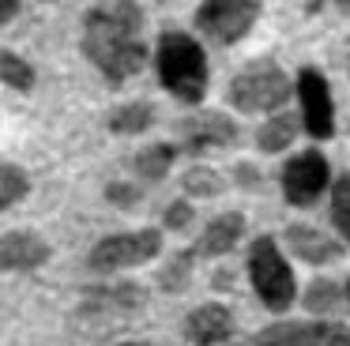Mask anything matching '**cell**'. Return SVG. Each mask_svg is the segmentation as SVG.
Wrapping results in <instances>:
<instances>
[{"label":"cell","mask_w":350,"mask_h":346,"mask_svg":"<svg viewBox=\"0 0 350 346\" xmlns=\"http://www.w3.org/2000/svg\"><path fill=\"white\" fill-rule=\"evenodd\" d=\"M139 34H144V8L136 0H113L109 8H91L83 15V53L113 87L144 72L147 45Z\"/></svg>","instance_id":"cell-1"},{"label":"cell","mask_w":350,"mask_h":346,"mask_svg":"<svg viewBox=\"0 0 350 346\" xmlns=\"http://www.w3.org/2000/svg\"><path fill=\"white\" fill-rule=\"evenodd\" d=\"M154 72H159L162 90L185 105H200L211 87V72H207V53L185 30H162L159 45H154Z\"/></svg>","instance_id":"cell-2"},{"label":"cell","mask_w":350,"mask_h":346,"mask_svg":"<svg viewBox=\"0 0 350 346\" xmlns=\"http://www.w3.org/2000/svg\"><path fill=\"white\" fill-rule=\"evenodd\" d=\"M245 267H249L252 293L264 301V308H271V312H286V308L294 305L297 278H294V267H290V260L282 256V248H279L275 237L264 233V237L252 241Z\"/></svg>","instance_id":"cell-3"},{"label":"cell","mask_w":350,"mask_h":346,"mask_svg":"<svg viewBox=\"0 0 350 346\" xmlns=\"http://www.w3.org/2000/svg\"><path fill=\"white\" fill-rule=\"evenodd\" d=\"M286 98H290V75L271 57L249 60L226 87V102L241 113H275L279 105H286Z\"/></svg>","instance_id":"cell-4"},{"label":"cell","mask_w":350,"mask_h":346,"mask_svg":"<svg viewBox=\"0 0 350 346\" xmlns=\"http://www.w3.org/2000/svg\"><path fill=\"white\" fill-rule=\"evenodd\" d=\"M162 256V233L159 230H132V233H113L102 237L98 245L87 252V267L94 275H117V271H132L139 263H151Z\"/></svg>","instance_id":"cell-5"},{"label":"cell","mask_w":350,"mask_h":346,"mask_svg":"<svg viewBox=\"0 0 350 346\" xmlns=\"http://www.w3.org/2000/svg\"><path fill=\"white\" fill-rule=\"evenodd\" d=\"M260 0H204L192 15L196 30L215 45H237L260 23Z\"/></svg>","instance_id":"cell-6"},{"label":"cell","mask_w":350,"mask_h":346,"mask_svg":"<svg viewBox=\"0 0 350 346\" xmlns=\"http://www.w3.org/2000/svg\"><path fill=\"white\" fill-rule=\"evenodd\" d=\"M279 181H282V200H286L290 207H312V203L332 188V162H327L317 147L301 150V155H294L282 165Z\"/></svg>","instance_id":"cell-7"},{"label":"cell","mask_w":350,"mask_h":346,"mask_svg":"<svg viewBox=\"0 0 350 346\" xmlns=\"http://www.w3.org/2000/svg\"><path fill=\"white\" fill-rule=\"evenodd\" d=\"M294 90H297V102H301V128L312 139H332L335 102H332V83L324 79V72L320 68H301Z\"/></svg>","instance_id":"cell-8"},{"label":"cell","mask_w":350,"mask_h":346,"mask_svg":"<svg viewBox=\"0 0 350 346\" xmlns=\"http://www.w3.org/2000/svg\"><path fill=\"white\" fill-rule=\"evenodd\" d=\"M249 346H350V328L335 320L275 323V328L260 331Z\"/></svg>","instance_id":"cell-9"},{"label":"cell","mask_w":350,"mask_h":346,"mask_svg":"<svg viewBox=\"0 0 350 346\" xmlns=\"http://www.w3.org/2000/svg\"><path fill=\"white\" fill-rule=\"evenodd\" d=\"M185 150H207V147H234L237 143V120L222 109H196L181 120Z\"/></svg>","instance_id":"cell-10"},{"label":"cell","mask_w":350,"mask_h":346,"mask_svg":"<svg viewBox=\"0 0 350 346\" xmlns=\"http://www.w3.org/2000/svg\"><path fill=\"white\" fill-rule=\"evenodd\" d=\"M53 248L34 230H8L0 233V271H38L49 263Z\"/></svg>","instance_id":"cell-11"},{"label":"cell","mask_w":350,"mask_h":346,"mask_svg":"<svg viewBox=\"0 0 350 346\" xmlns=\"http://www.w3.org/2000/svg\"><path fill=\"white\" fill-rule=\"evenodd\" d=\"M282 241H286L290 256H297V260L312 263V267H320V263H335L342 256V245L332 237V233L317 230V226L309 222H294L286 226V233H282Z\"/></svg>","instance_id":"cell-12"},{"label":"cell","mask_w":350,"mask_h":346,"mask_svg":"<svg viewBox=\"0 0 350 346\" xmlns=\"http://www.w3.org/2000/svg\"><path fill=\"white\" fill-rule=\"evenodd\" d=\"M185 335H189L192 346H219L234 335V312L219 301H207V305H196L189 316H185Z\"/></svg>","instance_id":"cell-13"},{"label":"cell","mask_w":350,"mask_h":346,"mask_svg":"<svg viewBox=\"0 0 350 346\" xmlns=\"http://www.w3.org/2000/svg\"><path fill=\"white\" fill-rule=\"evenodd\" d=\"M241 237H245V215L241 211H222V215H215L211 222L200 230L192 252H196L200 260H215V256H226Z\"/></svg>","instance_id":"cell-14"},{"label":"cell","mask_w":350,"mask_h":346,"mask_svg":"<svg viewBox=\"0 0 350 346\" xmlns=\"http://www.w3.org/2000/svg\"><path fill=\"white\" fill-rule=\"evenodd\" d=\"M297 132H301V117H294V113H275L267 124H260L256 150L260 155H282L297 139Z\"/></svg>","instance_id":"cell-15"},{"label":"cell","mask_w":350,"mask_h":346,"mask_svg":"<svg viewBox=\"0 0 350 346\" xmlns=\"http://www.w3.org/2000/svg\"><path fill=\"white\" fill-rule=\"evenodd\" d=\"M174 158H177L174 143H151V147H144L136 158H132V173H136L144 185H159V181H166Z\"/></svg>","instance_id":"cell-16"},{"label":"cell","mask_w":350,"mask_h":346,"mask_svg":"<svg viewBox=\"0 0 350 346\" xmlns=\"http://www.w3.org/2000/svg\"><path fill=\"white\" fill-rule=\"evenodd\" d=\"M106 124L113 135H139L154 124V105L151 102H124L106 117Z\"/></svg>","instance_id":"cell-17"},{"label":"cell","mask_w":350,"mask_h":346,"mask_svg":"<svg viewBox=\"0 0 350 346\" xmlns=\"http://www.w3.org/2000/svg\"><path fill=\"white\" fill-rule=\"evenodd\" d=\"M192 267H196V252L181 248V252H170V260L159 267V286L166 293H181L192 282Z\"/></svg>","instance_id":"cell-18"},{"label":"cell","mask_w":350,"mask_h":346,"mask_svg":"<svg viewBox=\"0 0 350 346\" xmlns=\"http://www.w3.org/2000/svg\"><path fill=\"white\" fill-rule=\"evenodd\" d=\"M34 79H38V75H34L31 60H23L19 53H12V49H0V83H4V87L19 90V94H31Z\"/></svg>","instance_id":"cell-19"},{"label":"cell","mask_w":350,"mask_h":346,"mask_svg":"<svg viewBox=\"0 0 350 346\" xmlns=\"http://www.w3.org/2000/svg\"><path fill=\"white\" fill-rule=\"evenodd\" d=\"M31 196V173L16 162H0V211L16 207Z\"/></svg>","instance_id":"cell-20"},{"label":"cell","mask_w":350,"mask_h":346,"mask_svg":"<svg viewBox=\"0 0 350 346\" xmlns=\"http://www.w3.org/2000/svg\"><path fill=\"white\" fill-rule=\"evenodd\" d=\"M301 305L309 308L312 316H332L335 308L342 305V286L332 282V278H312L305 297H301Z\"/></svg>","instance_id":"cell-21"},{"label":"cell","mask_w":350,"mask_h":346,"mask_svg":"<svg viewBox=\"0 0 350 346\" xmlns=\"http://www.w3.org/2000/svg\"><path fill=\"white\" fill-rule=\"evenodd\" d=\"M91 305L98 308H139L144 305V290L136 282H109L91 290Z\"/></svg>","instance_id":"cell-22"},{"label":"cell","mask_w":350,"mask_h":346,"mask_svg":"<svg viewBox=\"0 0 350 346\" xmlns=\"http://www.w3.org/2000/svg\"><path fill=\"white\" fill-rule=\"evenodd\" d=\"M181 188L185 196H192V200H215V196H222V188H226V181H222V173H215L211 165H192V170H185L181 177Z\"/></svg>","instance_id":"cell-23"},{"label":"cell","mask_w":350,"mask_h":346,"mask_svg":"<svg viewBox=\"0 0 350 346\" xmlns=\"http://www.w3.org/2000/svg\"><path fill=\"white\" fill-rule=\"evenodd\" d=\"M332 222L339 237L350 245V173H339L332 181Z\"/></svg>","instance_id":"cell-24"},{"label":"cell","mask_w":350,"mask_h":346,"mask_svg":"<svg viewBox=\"0 0 350 346\" xmlns=\"http://www.w3.org/2000/svg\"><path fill=\"white\" fill-rule=\"evenodd\" d=\"M106 203L117 211H136L139 203H144V192H139V185H129V181H109L106 185Z\"/></svg>","instance_id":"cell-25"},{"label":"cell","mask_w":350,"mask_h":346,"mask_svg":"<svg viewBox=\"0 0 350 346\" xmlns=\"http://www.w3.org/2000/svg\"><path fill=\"white\" fill-rule=\"evenodd\" d=\"M192 222H196V207H192V200H174L166 211H162V226L174 230V233H185Z\"/></svg>","instance_id":"cell-26"},{"label":"cell","mask_w":350,"mask_h":346,"mask_svg":"<svg viewBox=\"0 0 350 346\" xmlns=\"http://www.w3.org/2000/svg\"><path fill=\"white\" fill-rule=\"evenodd\" d=\"M234 181L241 188H260L264 185V173H260V165H252V162H237L234 165Z\"/></svg>","instance_id":"cell-27"},{"label":"cell","mask_w":350,"mask_h":346,"mask_svg":"<svg viewBox=\"0 0 350 346\" xmlns=\"http://www.w3.org/2000/svg\"><path fill=\"white\" fill-rule=\"evenodd\" d=\"M16 15H19V0H0V27L12 23Z\"/></svg>","instance_id":"cell-28"},{"label":"cell","mask_w":350,"mask_h":346,"mask_svg":"<svg viewBox=\"0 0 350 346\" xmlns=\"http://www.w3.org/2000/svg\"><path fill=\"white\" fill-rule=\"evenodd\" d=\"M335 8H339L342 15H350V0H335Z\"/></svg>","instance_id":"cell-29"},{"label":"cell","mask_w":350,"mask_h":346,"mask_svg":"<svg viewBox=\"0 0 350 346\" xmlns=\"http://www.w3.org/2000/svg\"><path fill=\"white\" fill-rule=\"evenodd\" d=\"M342 301H347V305H350V278H347V282H342Z\"/></svg>","instance_id":"cell-30"},{"label":"cell","mask_w":350,"mask_h":346,"mask_svg":"<svg viewBox=\"0 0 350 346\" xmlns=\"http://www.w3.org/2000/svg\"><path fill=\"white\" fill-rule=\"evenodd\" d=\"M117 346H151V343H117Z\"/></svg>","instance_id":"cell-31"},{"label":"cell","mask_w":350,"mask_h":346,"mask_svg":"<svg viewBox=\"0 0 350 346\" xmlns=\"http://www.w3.org/2000/svg\"><path fill=\"white\" fill-rule=\"evenodd\" d=\"M42 4H53V0H42Z\"/></svg>","instance_id":"cell-32"}]
</instances>
